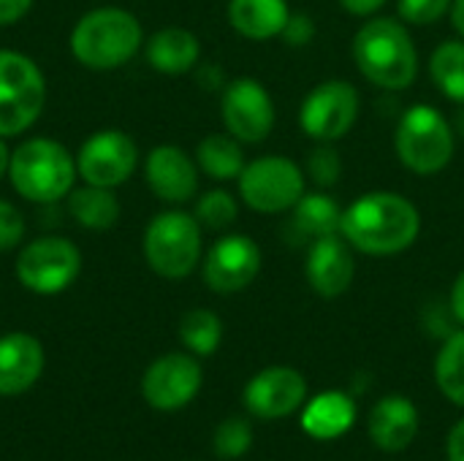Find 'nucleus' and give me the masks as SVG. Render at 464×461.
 I'll return each instance as SVG.
<instances>
[{
    "mask_svg": "<svg viewBox=\"0 0 464 461\" xmlns=\"http://www.w3.org/2000/svg\"><path fill=\"white\" fill-rule=\"evenodd\" d=\"M430 73L449 101L464 103V38L446 41L432 52Z\"/></svg>",
    "mask_w": 464,
    "mask_h": 461,
    "instance_id": "obj_26",
    "label": "nucleus"
},
{
    "mask_svg": "<svg viewBox=\"0 0 464 461\" xmlns=\"http://www.w3.org/2000/svg\"><path fill=\"white\" fill-rule=\"evenodd\" d=\"M397 158L413 174L432 177L454 158V130L449 120L430 103L411 106L394 133Z\"/></svg>",
    "mask_w": 464,
    "mask_h": 461,
    "instance_id": "obj_6",
    "label": "nucleus"
},
{
    "mask_svg": "<svg viewBox=\"0 0 464 461\" xmlns=\"http://www.w3.org/2000/svg\"><path fill=\"white\" fill-rule=\"evenodd\" d=\"M307 283L310 288L324 296V299H337L343 296L353 277H356V258L353 247L343 239V234L321 236L313 242L307 253Z\"/></svg>",
    "mask_w": 464,
    "mask_h": 461,
    "instance_id": "obj_17",
    "label": "nucleus"
},
{
    "mask_svg": "<svg viewBox=\"0 0 464 461\" xmlns=\"http://www.w3.org/2000/svg\"><path fill=\"white\" fill-rule=\"evenodd\" d=\"M291 11L285 0H228L231 27L250 41L277 38L288 22Z\"/></svg>",
    "mask_w": 464,
    "mask_h": 461,
    "instance_id": "obj_21",
    "label": "nucleus"
},
{
    "mask_svg": "<svg viewBox=\"0 0 464 461\" xmlns=\"http://www.w3.org/2000/svg\"><path fill=\"white\" fill-rule=\"evenodd\" d=\"M340 5L353 16H372L378 8L386 5V0H340Z\"/></svg>",
    "mask_w": 464,
    "mask_h": 461,
    "instance_id": "obj_36",
    "label": "nucleus"
},
{
    "mask_svg": "<svg viewBox=\"0 0 464 461\" xmlns=\"http://www.w3.org/2000/svg\"><path fill=\"white\" fill-rule=\"evenodd\" d=\"M421 231V215L400 193L375 190L343 209L340 234L364 255H397L408 250Z\"/></svg>",
    "mask_w": 464,
    "mask_h": 461,
    "instance_id": "obj_1",
    "label": "nucleus"
},
{
    "mask_svg": "<svg viewBox=\"0 0 464 461\" xmlns=\"http://www.w3.org/2000/svg\"><path fill=\"white\" fill-rule=\"evenodd\" d=\"M451 22H454V30L464 38V0L451 3Z\"/></svg>",
    "mask_w": 464,
    "mask_h": 461,
    "instance_id": "obj_39",
    "label": "nucleus"
},
{
    "mask_svg": "<svg viewBox=\"0 0 464 461\" xmlns=\"http://www.w3.org/2000/svg\"><path fill=\"white\" fill-rule=\"evenodd\" d=\"M239 217V206H237V198L228 193V190H207L198 201H196V220L201 228H209V231H223L228 226H234Z\"/></svg>",
    "mask_w": 464,
    "mask_h": 461,
    "instance_id": "obj_29",
    "label": "nucleus"
},
{
    "mask_svg": "<svg viewBox=\"0 0 464 461\" xmlns=\"http://www.w3.org/2000/svg\"><path fill=\"white\" fill-rule=\"evenodd\" d=\"M353 60L378 87L405 90L416 82L419 52L405 24L392 16L370 19L353 35Z\"/></svg>",
    "mask_w": 464,
    "mask_h": 461,
    "instance_id": "obj_2",
    "label": "nucleus"
},
{
    "mask_svg": "<svg viewBox=\"0 0 464 461\" xmlns=\"http://www.w3.org/2000/svg\"><path fill=\"white\" fill-rule=\"evenodd\" d=\"M136 166H139V147L120 128L95 130L90 139L82 141L76 152V171L84 179V185L114 190L130 179Z\"/></svg>",
    "mask_w": 464,
    "mask_h": 461,
    "instance_id": "obj_10",
    "label": "nucleus"
},
{
    "mask_svg": "<svg viewBox=\"0 0 464 461\" xmlns=\"http://www.w3.org/2000/svg\"><path fill=\"white\" fill-rule=\"evenodd\" d=\"M451 310H454L457 321L464 323V272L457 277V283H454V291H451Z\"/></svg>",
    "mask_w": 464,
    "mask_h": 461,
    "instance_id": "obj_38",
    "label": "nucleus"
},
{
    "mask_svg": "<svg viewBox=\"0 0 464 461\" xmlns=\"http://www.w3.org/2000/svg\"><path fill=\"white\" fill-rule=\"evenodd\" d=\"M8 166H11V149L5 147V139L0 136V179L8 177Z\"/></svg>",
    "mask_w": 464,
    "mask_h": 461,
    "instance_id": "obj_40",
    "label": "nucleus"
},
{
    "mask_svg": "<svg viewBox=\"0 0 464 461\" xmlns=\"http://www.w3.org/2000/svg\"><path fill=\"white\" fill-rule=\"evenodd\" d=\"M14 274L30 293H63L82 274V250L65 236H38L19 250Z\"/></svg>",
    "mask_w": 464,
    "mask_h": 461,
    "instance_id": "obj_8",
    "label": "nucleus"
},
{
    "mask_svg": "<svg viewBox=\"0 0 464 461\" xmlns=\"http://www.w3.org/2000/svg\"><path fill=\"white\" fill-rule=\"evenodd\" d=\"M253 446V429L245 418H228L215 432V454L220 459H239Z\"/></svg>",
    "mask_w": 464,
    "mask_h": 461,
    "instance_id": "obj_30",
    "label": "nucleus"
},
{
    "mask_svg": "<svg viewBox=\"0 0 464 461\" xmlns=\"http://www.w3.org/2000/svg\"><path fill=\"white\" fill-rule=\"evenodd\" d=\"M343 174V160H340V152L329 144V141H321V147H315L307 158V174L318 187H332Z\"/></svg>",
    "mask_w": 464,
    "mask_h": 461,
    "instance_id": "obj_31",
    "label": "nucleus"
},
{
    "mask_svg": "<svg viewBox=\"0 0 464 461\" xmlns=\"http://www.w3.org/2000/svg\"><path fill=\"white\" fill-rule=\"evenodd\" d=\"M261 272V250L245 234L218 239L204 258V283L215 293H239Z\"/></svg>",
    "mask_w": 464,
    "mask_h": 461,
    "instance_id": "obj_14",
    "label": "nucleus"
},
{
    "mask_svg": "<svg viewBox=\"0 0 464 461\" xmlns=\"http://www.w3.org/2000/svg\"><path fill=\"white\" fill-rule=\"evenodd\" d=\"M313 35H315V22L307 14H291L285 27H283V33H280V38L288 46H304V43L313 41Z\"/></svg>",
    "mask_w": 464,
    "mask_h": 461,
    "instance_id": "obj_34",
    "label": "nucleus"
},
{
    "mask_svg": "<svg viewBox=\"0 0 464 461\" xmlns=\"http://www.w3.org/2000/svg\"><path fill=\"white\" fill-rule=\"evenodd\" d=\"M22 236H24L22 212L11 201L0 198V253H8V250L19 247Z\"/></svg>",
    "mask_w": 464,
    "mask_h": 461,
    "instance_id": "obj_33",
    "label": "nucleus"
},
{
    "mask_svg": "<svg viewBox=\"0 0 464 461\" xmlns=\"http://www.w3.org/2000/svg\"><path fill=\"white\" fill-rule=\"evenodd\" d=\"M359 106L362 101L351 82L329 79L304 98L299 109V125L310 139L334 144L356 125Z\"/></svg>",
    "mask_w": 464,
    "mask_h": 461,
    "instance_id": "obj_11",
    "label": "nucleus"
},
{
    "mask_svg": "<svg viewBox=\"0 0 464 461\" xmlns=\"http://www.w3.org/2000/svg\"><path fill=\"white\" fill-rule=\"evenodd\" d=\"M435 380L454 405L464 408V331L449 337L440 348L435 361Z\"/></svg>",
    "mask_w": 464,
    "mask_h": 461,
    "instance_id": "obj_28",
    "label": "nucleus"
},
{
    "mask_svg": "<svg viewBox=\"0 0 464 461\" xmlns=\"http://www.w3.org/2000/svg\"><path fill=\"white\" fill-rule=\"evenodd\" d=\"M196 163L215 182L239 179V174L245 168L242 141L234 139L231 133H209L196 147Z\"/></svg>",
    "mask_w": 464,
    "mask_h": 461,
    "instance_id": "obj_24",
    "label": "nucleus"
},
{
    "mask_svg": "<svg viewBox=\"0 0 464 461\" xmlns=\"http://www.w3.org/2000/svg\"><path fill=\"white\" fill-rule=\"evenodd\" d=\"M220 114L226 130L242 144H258L275 128V101L269 90L250 76H239L223 87Z\"/></svg>",
    "mask_w": 464,
    "mask_h": 461,
    "instance_id": "obj_12",
    "label": "nucleus"
},
{
    "mask_svg": "<svg viewBox=\"0 0 464 461\" xmlns=\"http://www.w3.org/2000/svg\"><path fill=\"white\" fill-rule=\"evenodd\" d=\"M294 223L304 236H332L340 234L343 209L329 193H304L294 206Z\"/></svg>",
    "mask_w": 464,
    "mask_h": 461,
    "instance_id": "obj_25",
    "label": "nucleus"
},
{
    "mask_svg": "<svg viewBox=\"0 0 464 461\" xmlns=\"http://www.w3.org/2000/svg\"><path fill=\"white\" fill-rule=\"evenodd\" d=\"M44 345L27 331L0 337V397H16L35 386L44 372Z\"/></svg>",
    "mask_w": 464,
    "mask_h": 461,
    "instance_id": "obj_18",
    "label": "nucleus"
},
{
    "mask_svg": "<svg viewBox=\"0 0 464 461\" xmlns=\"http://www.w3.org/2000/svg\"><path fill=\"white\" fill-rule=\"evenodd\" d=\"M68 215L87 231H109L120 220V201L111 187L84 185L68 193Z\"/></svg>",
    "mask_w": 464,
    "mask_h": 461,
    "instance_id": "obj_23",
    "label": "nucleus"
},
{
    "mask_svg": "<svg viewBox=\"0 0 464 461\" xmlns=\"http://www.w3.org/2000/svg\"><path fill=\"white\" fill-rule=\"evenodd\" d=\"M304 171L283 158V155H264L245 163L239 174V196L242 201L261 215H277L296 206V201L307 193L304 190Z\"/></svg>",
    "mask_w": 464,
    "mask_h": 461,
    "instance_id": "obj_9",
    "label": "nucleus"
},
{
    "mask_svg": "<svg viewBox=\"0 0 464 461\" xmlns=\"http://www.w3.org/2000/svg\"><path fill=\"white\" fill-rule=\"evenodd\" d=\"M307 397V380L291 367H269L245 389V405L258 418H285Z\"/></svg>",
    "mask_w": 464,
    "mask_h": 461,
    "instance_id": "obj_15",
    "label": "nucleus"
},
{
    "mask_svg": "<svg viewBox=\"0 0 464 461\" xmlns=\"http://www.w3.org/2000/svg\"><path fill=\"white\" fill-rule=\"evenodd\" d=\"M454 0H400V16L411 24H435L451 11Z\"/></svg>",
    "mask_w": 464,
    "mask_h": 461,
    "instance_id": "obj_32",
    "label": "nucleus"
},
{
    "mask_svg": "<svg viewBox=\"0 0 464 461\" xmlns=\"http://www.w3.org/2000/svg\"><path fill=\"white\" fill-rule=\"evenodd\" d=\"M356 421V405L348 394L343 391H324L318 394L304 416H302V427L310 437L315 440H334L343 437Z\"/></svg>",
    "mask_w": 464,
    "mask_h": 461,
    "instance_id": "obj_22",
    "label": "nucleus"
},
{
    "mask_svg": "<svg viewBox=\"0 0 464 461\" xmlns=\"http://www.w3.org/2000/svg\"><path fill=\"white\" fill-rule=\"evenodd\" d=\"M419 435V410L408 397H386L370 413V437L386 454L405 451Z\"/></svg>",
    "mask_w": 464,
    "mask_h": 461,
    "instance_id": "obj_19",
    "label": "nucleus"
},
{
    "mask_svg": "<svg viewBox=\"0 0 464 461\" xmlns=\"http://www.w3.org/2000/svg\"><path fill=\"white\" fill-rule=\"evenodd\" d=\"M76 177V155L54 139L35 136L11 152L8 179L24 201L54 204L73 190Z\"/></svg>",
    "mask_w": 464,
    "mask_h": 461,
    "instance_id": "obj_4",
    "label": "nucleus"
},
{
    "mask_svg": "<svg viewBox=\"0 0 464 461\" xmlns=\"http://www.w3.org/2000/svg\"><path fill=\"white\" fill-rule=\"evenodd\" d=\"M179 340L196 356H212L223 340V323L212 310H190L179 321Z\"/></svg>",
    "mask_w": 464,
    "mask_h": 461,
    "instance_id": "obj_27",
    "label": "nucleus"
},
{
    "mask_svg": "<svg viewBox=\"0 0 464 461\" xmlns=\"http://www.w3.org/2000/svg\"><path fill=\"white\" fill-rule=\"evenodd\" d=\"M147 62L163 76H182L196 68L201 57L198 38L185 27H163L150 35L144 46Z\"/></svg>",
    "mask_w": 464,
    "mask_h": 461,
    "instance_id": "obj_20",
    "label": "nucleus"
},
{
    "mask_svg": "<svg viewBox=\"0 0 464 461\" xmlns=\"http://www.w3.org/2000/svg\"><path fill=\"white\" fill-rule=\"evenodd\" d=\"M201 364L188 353H166L155 359L141 378V397L150 408L171 413L190 405L201 389Z\"/></svg>",
    "mask_w": 464,
    "mask_h": 461,
    "instance_id": "obj_13",
    "label": "nucleus"
},
{
    "mask_svg": "<svg viewBox=\"0 0 464 461\" xmlns=\"http://www.w3.org/2000/svg\"><path fill=\"white\" fill-rule=\"evenodd\" d=\"M141 253L155 274L166 280L188 277L201 261V226L196 215L182 209L155 215L144 228Z\"/></svg>",
    "mask_w": 464,
    "mask_h": 461,
    "instance_id": "obj_5",
    "label": "nucleus"
},
{
    "mask_svg": "<svg viewBox=\"0 0 464 461\" xmlns=\"http://www.w3.org/2000/svg\"><path fill=\"white\" fill-rule=\"evenodd\" d=\"M33 0H0V27L19 22L30 11Z\"/></svg>",
    "mask_w": 464,
    "mask_h": 461,
    "instance_id": "obj_35",
    "label": "nucleus"
},
{
    "mask_svg": "<svg viewBox=\"0 0 464 461\" xmlns=\"http://www.w3.org/2000/svg\"><path fill=\"white\" fill-rule=\"evenodd\" d=\"M449 461H464V421H459L449 435Z\"/></svg>",
    "mask_w": 464,
    "mask_h": 461,
    "instance_id": "obj_37",
    "label": "nucleus"
},
{
    "mask_svg": "<svg viewBox=\"0 0 464 461\" xmlns=\"http://www.w3.org/2000/svg\"><path fill=\"white\" fill-rule=\"evenodd\" d=\"M141 43V22L117 5L87 11L71 30V54L90 71H114L125 65Z\"/></svg>",
    "mask_w": 464,
    "mask_h": 461,
    "instance_id": "obj_3",
    "label": "nucleus"
},
{
    "mask_svg": "<svg viewBox=\"0 0 464 461\" xmlns=\"http://www.w3.org/2000/svg\"><path fill=\"white\" fill-rule=\"evenodd\" d=\"M144 179L160 201L185 204L198 190V163L182 147L160 144L144 160Z\"/></svg>",
    "mask_w": 464,
    "mask_h": 461,
    "instance_id": "obj_16",
    "label": "nucleus"
},
{
    "mask_svg": "<svg viewBox=\"0 0 464 461\" xmlns=\"http://www.w3.org/2000/svg\"><path fill=\"white\" fill-rule=\"evenodd\" d=\"M46 103V79L35 60L0 49V136L11 139L35 125Z\"/></svg>",
    "mask_w": 464,
    "mask_h": 461,
    "instance_id": "obj_7",
    "label": "nucleus"
}]
</instances>
